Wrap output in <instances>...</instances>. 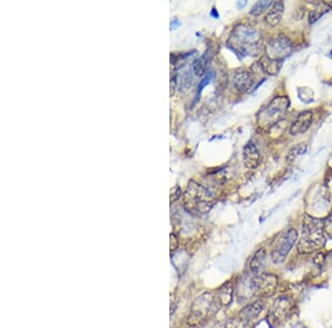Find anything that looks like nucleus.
Masks as SVG:
<instances>
[{"instance_id":"30","label":"nucleus","mask_w":332,"mask_h":328,"mask_svg":"<svg viewBox=\"0 0 332 328\" xmlns=\"http://www.w3.org/2000/svg\"><path fill=\"white\" fill-rule=\"evenodd\" d=\"M246 1H244L243 3H240V2H238V3H237V7H238V8H240V7H244L245 5H246Z\"/></svg>"},{"instance_id":"24","label":"nucleus","mask_w":332,"mask_h":328,"mask_svg":"<svg viewBox=\"0 0 332 328\" xmlns=\"http://www.w3.org/2000/svg\"><path fill=\"white\" fill-rule=\"evenodd\" d=\"M326 262V255H325V253H321V252H319L317 255L315 256L314 258V263L315 264V266H319V267H321L323 264H325Z\"/></svg>"},{"instance_id":"25","label":"nucleus","mask_w":332,"mask_h":328,"mask_svg":"<svg viewBox=\"0 0 332 328\" xmlns=\"http://www.w3.org/2000/svg\"><path fill=\"white\" fill-rule=\"evenodd\" d=\"M181 193H182L181 188L179 187V186H176V187L174 188L171 192V203H175L176 200H179L181 198Z\"/></svg>"},{"instance_id":"1","label":"nucleus","mask_w":332,"mask_h":328,"mask_svg":"<svg viewBox=\"0 0 332 328\" xmlns=\"http://www.w3.org/2000/svg\"><path fill=\"white\" fill-rule=\"evenodd\" d=\"M263 37L259 30L248 25H237L228 38V48L240 57H256L260 53Z\"/></svg>"},{"instance_id":"9","label":"nucleus","mask_w":332,"mask_h":328,"mask_svg":"<svg viewBox=\"0 0 332 328\" xmlns=\"http://www.w3.org/2000/svg\"><path fill=\"white\" fill-rule=\"evenodd\" d=\"M292 308H294V303H292L289 297H287V296H280V297L277 298L274 304H272L267 316L270 326H279L284 321H287L289 315L291 314Z\"/></svg>"},{"instance_id":"6","label":"nucleus","mask_w":332,"mask_h":328,"mask_svg":"<svg viewBox=\"0 0 332 328\" xmlns=\"http://www.w3.org/2000/svg\"><path fill=\"white\" fill-rule=\"evenodd\" d=\"M278 278L272 273H260L258 275L251 276L248 281L249 290L251 293L259 296V297H270L274 295L278 287Z\"/></svg>"},{"instance_id":"20","label":"nucleus","mask_w":332,"mask_h":328,"mask_svg":"<svg viewBox=\"0 0 332 328\" xmlns=\"http://www.w3.org/2000/svg\"><path fill=\"white\" fill-rule=\"evenodd\" d=\"M272 5V1H269V0H263V1H258L256 2L254 6H252L251 10L249 11V14L251 16H260L262 14H264L265 11L267 9H269Z\"/></svg>"},{"instance_id":"10","label":"nucleus","mask_w":332,"mask_h":328,"mask_svg":"<svg viewBox=\"0 0 332 328\" xmlns=\"http://www.w3.org/2000/svg\"><path fill=\"white\" fill-rule=\"evenodd\" d=\"M254 76L251 71L237 70L232 74V85L238 93L248 92L254 84Z\"/></svg>"},{"instance_id":"21","label":"nucleus","mask_w":332,"mask_h":328,"mask_svg":"<svg viewBox=\"0 0 332 328\" xmlns=\"http://www.w3.org/2000/svg\"><path fill=\"white\" fill-rule=\"evenodd\" d=\"M329 11H330L329 6H323V7L320 6L318 8H315V9L311 10L309 13V23L310 25H312V23L317 22L323 15L329 13Z\"/></svg>"},{"instance_id":"17","label":"nucleus","mask_w":332,"mask_h":328,"mask_svg":"<svg viewBox=\"0 0 332 328\" xmlns=\"http://www.w3.org/2000/svg\"><path fill=\"white\" fill-rule=\"evenodd\" d=\"M259 68L262 69L263 72L267 73L268 76H276L279 73L280 69L282 66V61H275L268 59L266 55H264L258 62Z\"/></svg>"},{"instance_id":"4","label":"nucleus","mask_w":332,"mask_h":328,"mask_svg":"<svg viewBox=\"0 0 332 328\" xmlns=\"http://www.w3.org/2000/svg\"><path fill=\"white\" fill-rule=\"evenodd\" d=\"M290 102L287 96H276L258 113L257 116V123L260 128L269 130L275 125L282 121L286 115L288 109H289Z\"/></svg>"},{"instance_id":"19","label":"nucleus","mask_w":332,"mask_h":328,"mask_svg":"<svg viewBox=\"0 0 332 328\" xmlns=\"http://www.w3.org/2000/svg\"><path fill=\"white\" fill-rule=\"evenodd\" d=\"M307 152V145L306 144H298L292 147L289 153H288V155L286 157V160L288 164H292L294 161L297 159L298 157H300L301 155H303L304 153Z\"/></svg>"},{"instance_id":"12","label":"nucleus","mask_w":332,"mask_h":328,"mask_svg":"<svg viewBox=\"0 0 332 328\" xmlns=\"http://www.w3.org/2000/svg\"><path fill=\"white\" fill-rule=\"evenodd\" d=\"M312 121H314V113L311 110H304V112L300 113L290 126V134L291 135H300V134L306 133L310 128Z\"/></svg>"},{"instance_id":"18","label":"nucleus","mask_w":332,"mask_h":328,"mask_svg":"<svg viewBox=\"0 0 332 328\" xmlns=\"http://www.w3.org/2000/svg\"><path fill=\"white\" fill-rule=\"evenodd\" d=\"M209 57L208 52L205 53L204 55H201L200 58L197 59V60L194 61L193 63V72L196 77H203L205 73H206V69L209 62Z\"/></svg>"},{"instance_id":"28","label":"nucleus","mask_w":332,"mask_h":328,"mask_svg":"<svg viewBox=\"0 0 332 328\" xmlns=\"http://www.w3.org/2000/svg\"><path fill=\"white\" fill-rule=\"evenodd\" d=\"M177 26H180V21H179V20H177V19H176V18H174V19H172V21H171V23H169V27H171V29H175V28H176Z\"/></svg>"},{"instance_id":"3","label":"nucleus","mask_w":332,"mask_h":328,"mask_svg":"<svg viewBox=\"0 0 332 328\" xmlns=\"http://www.w3.org/2000/svg\"><path fill=\"white\" fill-rule=\"evenodd\" d=\"M215 201V192L211 187L191 180L185 195V204L188 211L204 215L211 210Z\"/></svg>"},{"instance_id":"11","label":"nucleus","mask_w":332,"mask_h":328,"mask_svg":"<svg viewBox=\"0 0 332 328\" xmlns=\"http://www.w3.org/2000/svg\"><path fill=\"white\" fill-rule=\"evenodd\" d=\"M243 159L244 165L248 169H256L260 165L262 161V155H260L259 149L252 141H248L245 145L243 151Z\"/></svg>"},{"instance_id":"5","label":"nucleus","mask_w":332,"mask_h":328,"mask_svg":"<svg viewBox=\"0 0 332 328\" xmlns=\"http://www.w3.org/2000/svg\"><path fill=\"white\" fill-rule=\"evenodd\" d=\"M217 305L215 294L204 292L193 302L191 311L187 316V324L191 327L199 326L211 317Z\"/></svg>"},{"instance_id":"27","label":"nucleus","mask_w":332,"mask_h":328,"mask_svg":"<svg viewBox=\"0 0 332 328\" xmlns=\"http://www.w3.org/2000/svg\"><path fill=\"white\" fill-rule=\"evenodd\" d=\"M169 239H171V241H169V246H171V252H174L177 248H179V239H177V236L174 234V233H172L171 236H169Z\"/></svg>"},{"instance_id":"22","label":"nucleus","mask_w":332,"mask_h":328,"mask_svg":"<svg viewBox=\"0 0 332 328\" xmlns=\"http://www.w3.org/2000/svg\"><path fill=\"white\" fill-rule=\"evenodd\" d=\"M251 323L244 321V319L239 318L238 316H236L235 318H232L226 324V328H251Z\"/></svg>"},{"instance_id":"13","label":"nucleus","mask_w":332,"mask_h":328,"mask_svg":"<svg viewBox=\"0 0 332 328\" xmlns=\"http://www.w3.org/2000/svg\"><path fill=\"white\" fill-rule=\"evenodd\" d=\"M265 306L266 305H265V302L263 301V299H257V301L245 306L237 316H238L239 318L244 319V321L251 323L254 319H256L260 314L263 313V311L265 310Z\"/></svg>"},{"instance_id":"8","label":"nucleus","mask_w":332,"mask_h":328,"mask_svg":"<svg viewBox=\"0 0 332 328\" xmlns=\"http://www.w3.org/2000/svg\"><path fill=\"white\" fill-rule=\"evenodd\" d=\"M298 241V231L296 229H289L278 240L276 246L271 250L270 258L275 264H282L287 259L291 249Z\"/></svg>"},{"instance_id":"2","label":"nucleus","mask_w":332,"mask_h":328,"mask_svg":"<svg viewBox=\"0 0 332 328\" xmlns=\"http://www.w3.org/2000/svg\"><path fill=\"white\" fill-rule=\"evenodd\" d=\"M325 244L323 221L311 216H304L302 221V235L298 240V252L310 254L321 249Z\"/></svg>"},{"instance_id":"16","label":"nucleus","mask_w":332,"mask_h":328,"mask_svg":"<svg viewBox=\"0 0 332 328\" xmlns=\"http://www.w3.org/2000/svg\"><path fill=\"white\" fill-rule=\"evenodd\" d=\"M284 11V5L282 1H274L271 7L268 9V14L265 17V20L270 27L278 26L282 21Z\"/></svg>"},{"instance_id":"29","label":"nucleus","mask_w":332,"mask_h":328,"mask_svg":"<svg viewBox=\"0 0 332 328\" xmlns=\"http://www.w3.org/2000/svg\"><path fill=\"white\" fill-rule=\"evenodd\" d=\"M212 16H213V17H216V18H218V14H217V11H216V9H215V8H214V9H213V10H212Z\"/></svg>"},{"instance_id":"23","label":"nucleus","mask_w":332,"mask_h":328,"mask_svg":"<svg viewBox=\"0 0 332 328\" xmlns=\"http://www.w3.org/2000/svg\"><path fill=\"white\" fill-rule=\"evenodd\" d=\"M323 230H325L326 234L332 239V213L323 221Z\"/></svg>"},{"instance_id":"14","label":"nucleus","mask_w":332,"mask_h":328,"mask_svg":"<svg viewBox=\"0 0 332 328\" xmlns=\"http://www.w3.org/2000/svg\"><path fill=\"white\" fill-rule=\"evenodd\" d=\"M266 261H267V251L265 250L264 248L258 249V250L255 252V254L252 255L250 262H249V266H248L249 275L255 276V275L263 273Z\"/></svg>"},{"instance_id":"15","label":"nucleus","mask_w":332,"mask_h":328,"mask_svg":"<svg viewBox=\"0 0 332 328\" xmlns=\"http://www.w3.org/2000/svg\"><path fill=\"white\" fill-rule=\"evenodd\" d=\"M217 305L221 307H226L231 305L234 299V285L232 283H225L221 285L215 293Z\"/></svg>"},{"instance_id":"7","label":"nucleus","mask_w":332,"mask_h":328,"mask_svg":"<svg viewBox=\"0 0 332 328\" xmlns=\"http://www.w3.org/2000/svg\"><path fill=\"white\" fill-rule=\"evenodd\" d=\"M265 55L270 60L283 61L294 52V45L286 35L278 34L268 40L267 45L265 46Z\"/></svg>"},{"instance_id":"26","label":"nucleus","mask_w":332,"mask_h":328,"mask_svg":"<svg viewBox=\"0 0 332 328\" xmlns=\"http://www.w3.org/2000/svg\"><path fill=\"white\" fill-rule=\"evenodd\" d=\"M212 78H213V72H208V73H207V76H206V78H205L204 80L200 82V84H199V94H200V92H201V91H203V89L205 88V86H206V85L208 84L209 81L212 80Z\"/></svg>"}]
</instances>
